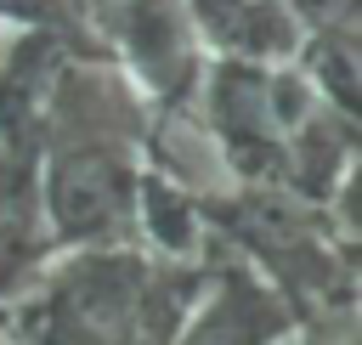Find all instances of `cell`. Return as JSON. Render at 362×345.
<instances>
[]
</instances>
